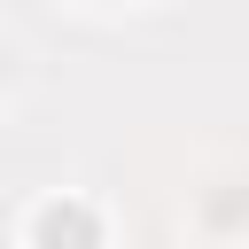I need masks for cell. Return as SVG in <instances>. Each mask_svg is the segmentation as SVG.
Returning a JSON list of instances; mask_svg holds the SVG:
<instances>
[{"instance_id":"obj_1","label":"cell","mask_w":249,"mask_h":249,"mask_svg":"<svg viewBox=\"0 0 249 249\" xmlns=\"http://www.w3.org/2000/svg\"><path fill=\"white\" fill-rule=\"evenodd\" d=\"M31 249H101V218L78 195H54L31 210Z\"/></svg>"}]
</instances>
